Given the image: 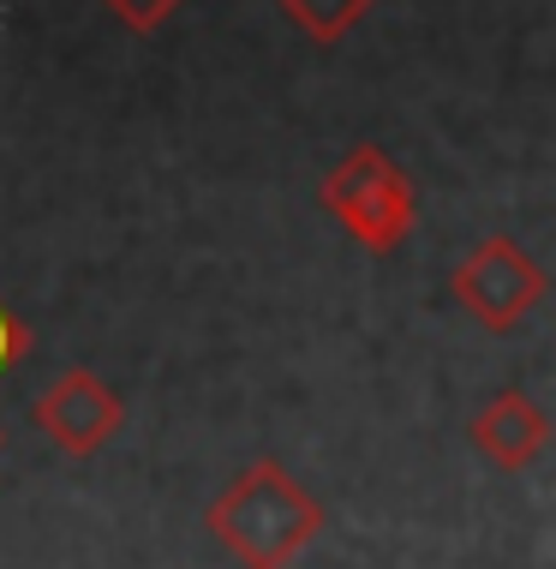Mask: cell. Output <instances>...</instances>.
Segmentation results:
<instances>
[{"label":"cell","instance_id":"5","mask_svg":"<svg viewBox=\"0 0 556 569\" xmlns=\"http://www.w3.org/2000/svg\"><path fill=\"white\" fill-rule=\"evenodd\" d=\"M467 432H473L478 456H485L491 468L520 473V468H533V461L545 456V443H550V413L538 408L527 390H497L485 408L473 413Z\"/></svg>","mask_w":556,"mask_h":569},{"label":"cell","instance_id":"4","mask_svg":"<svg viewBox=\"0 0 556 569\" xmlns=\"http://www.w3.org/2000/svg\"><path fill=\"white\" fill-rule=\"evenodd\" d=\"M30 420H37V432H49V443L60 456L84 461V456H97L102 443L120 432L127 408H120V396L108 390L90 366H79V372H60L49 390L30 402Z\"/></svg>","mask_w":556,"mask_h":569},{"label":"cell","instance_id":"7","mask_svg":"<svg viewBox=\"0 0 556 569\" xmlns=\"http://www.w3.org/2000/svg\"><path fill=\"white\" fill-rule=\"evenodd\" d=\"M108 12H114L127 30H138V37H150V30H162L168 19H174L180 0H102Z\"/></svg>","mask_w":556,"mask_h":569},{"label":"cell","instance_id":"9","mask_svg":"<svg viewBox=\"0 0 556 569\" xmlns=\"http://www.w3.org/2000/svg\"><path fill=\"white\" fill-rule=\"evenodd\" d=\"M0 450H7V426H0Z\"/></svg>","mask_w":556,"mask_h":569},{"label":"cell","instance_id":"1","mask_svg":"<svg viewBox=\"0 0 556 569\" xmlns=\"http://www.w3.org/2000/svg\"><path fill=\"white\" fill-rule=\"evenodd\" d=\"M204 521L240 569H293V558L323 533V503L282 461H252L222 498H210Z\"/></svg>","mask_w":556,"mask_h":569},{"label":"cell","instance_id":"8","mask_svg":"<svg viewBox=\"0 0 556 569\" xmlns=\"http://www.w3.org/2000/svg\"><path fill=\"white\" fill-rule=\"evenodd\" d=\"M24 353H30V330H24L19 318L7 312V306H0V378H7L12 366L24 360Z\"/></svg>","mask_w":556,"mask_h":569},{"label":"cell","instance_id":"6","mask_svg":"<svg viewBox=\"0 0 556 569\" xmlns=\"http://www.w3.org/2000/svg\"><path fill=\"white\" fill-rule=\"evenodd\" d=\"M371 7H377V0H282V12L317 42V49H335Z\"/></svg>","mask_w":556,"mask_h":569},{"label":"cell","instance_id":"3","mask_svg":"<svg viewBox=\"0 0 556 569\" xmlns=\"http://www.w3.org/2000/svg\"><path fill=\"white\" fill-rule=\"evenodd\" d=\"M449 288H455V300L467 306L491 336H503V330H515L538 300H545V270H538L515 240L491 234V240H478L473 252L455 264Z\"/></svg>","mask_w":556,"mask_h":569},{"label":"cell","instance_id":"2","mask_svg":"<svg viewBox=\"0 0 556 569\" xmlns=\"http://www.w3.org/2000/svg\"><path fill=\"white\" fill-rule=\"evenodd\" d=\"M317 198H323V210L377 258H390L395 246L413 234V217H419L413 180L401 174L395 157L377 150V144H353L347 157L323 174Z\"/></svg>","mask_w":556,"mask_h":569}]
</instances>
